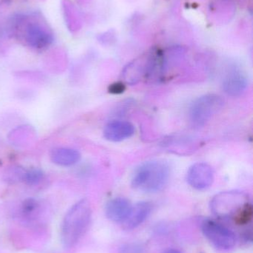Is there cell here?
Segmentation results:
<instances>
[{"label":"cell","mask_w":253,"mask_h":253,"mask_svg":"<svg viewBox=\"0 0 253 253\" xmlns=\"http://www.w3.org/2000/svg\"><path fill=\"white\" fill-rule=\"evenodd\" d=\"M92 208L87 199H82L71 207L64 217L60 237L66 248L74 247L89 229L92 220Z\"/></svg>","instance_id":"cell-1"},{"label":"cell","mask_w":253,"mask_h":253,"mask_svg":"<svg viewBox=\"0 0 253 253\" xmlns=\"http://www.w3.org/2000/svg\"><path fill=\"white\" fill-rule=\"evenodd\" d=\"M169 176L170 168L166 162L151 161L143 164L135 170L132 186L145 193H157L166 187Z\"/></svg>","instance_id":"cell-2"},{"label":"cell","mask_w":253,"mask_h":253,"mask_svg":"<svg viewBox=\"0 0 253 253\" xmlns=\"http://www.w3.org/2000/svg\"><path fill=\"white\" fill-rule=\"evenodd\" d=\"M249 205V196L247 193L239 190H230L215 195L211 199L210 209L218 218L235 220Z\"/></svg>","instance_id":"cell-3"},{"label":"cell","mask_w":253,"mask_h":253,"mask_svg":"<svg viewBox=\"0 0 253 253\" xmlns=\"http://www.w3.org/2000/svg\"><path fill=\"white\" fill-rule=\"evenodd\" d=\"M224 105V100L218 95L201 96L190 107V122L196 127H202L223 109Z\"/></svg>","instance_id":"cell-4"},{"label":"cell","mask_w":253,"mask_h":253,"mask_svg":"<svg viewBox=\"0 0 253 253\" xmlns=\"http://www.w3.org/2000/svg\"><path fill=\"white\" fill-rule=\"evenodd\" d=\"M202 230L208 241L218 249L227 251L236 246L237 238L234 232L213 220L203 221Z\"/></svg>","instance_id":"cell-5"},{"label":"cell","mask_w":253,"mask_h":253,"mask_svg":"<svg viewBox=\"0 0 253 253\" xmlns=\"http://www.w3.org/2000/svg\"><path fill=\"white\" fill-rule=\"evenodd\" d=\"M187 181L196 190H206L213 183V169L206 163L195 164L187 172Z\"/></svg>","instance_id":"cell-6"},{"label":"cell","mask_w":253,"mask_h":253,"mask_svg":"<svg viewBox=\"0 0 253 253\" xmlns=\"http://www.w3.org/2000/svg\"><path fill=\"white\" fill-rule=\"evenodd\" d=\"M248 85V77L242 71L236 68L228 71L223 79V89L229 96H240L246 90Z\"/></svg>","instance_id":"cell-7"},{"label":"cell","mask_w":253,"mask_h":253,"mask_svg":"<svg viewBox=\"0 0 253 253\" xmlns=\"http://www.w3.org/2000/svg\"><path fill=\"white\" fill-rule=\"evenodd\" d=\"M135 133V126L129 122L114 120L110 122L104 128L105 139L113 142L124 141Z\"/></svg>","instance_id":"cell-8"},{"label":"cell","mask_w":253,"mask_h":253,"mask_svg":"<svg viewBox=\"0 0 253 253\" xmlns=\"http://www.w3.org/2000/svg\"><path fill=\"white\" fill-rule=\"evenodd\" d=\"M132 205L125 198H114L105 205V215L114 222L123 223L130 213Z\"/></svg>","instance_id":"cell-9"},{"label":"cell","mask_w":253,"mask_h":253,"mask_svg":"<svg viewBox=\"0 0 253 253\" xmlns=\"http://www.w3.org/2000/svg\"><path fill=\"white\" fill-rule=\"evenodd\" d=\"M152 206L150 202H141L132 206L130 213L123 221V228L125 230H132L139 227L151 213Z\"/></svg>","instance_id":"cell-10"},{"label":"cell","mask_w":253,"mask_h":253,"mask_svg":"<svg viewBox=\"0 0 253 253\" xmlns=\"http://www.w3.org/2000/svg\"><path fill=\"white\" fill-rule=\"evenodd\" d=\"M149 65H150V59L148 60L135 61L132 63L128 65L127 67L123 70L122 74V79L126 84H137L142 80H147L148 75Z\"/></svg>","instance_id":"cell-11"},{"label":"cell","mask_w":253,"mask_h":253,"mask_svg":"<svg viewBox=\"0 0 253 253\" xmlns=\"http://www.w3.org/2000/svg\"><path fill=\"white\" fill-rule=\"evenodd\" d=\"M165 146L169 151H173L178 154H188L189 152L193 151L196 147V141L189 136L175 135L167 138L164 142Z\"/></svg>","instance_id":"cell-12"},{"label":"cell","mask_w":253,"mask_h":253,"mask_svg":"<svg viewBox=\"0 0 253 253\" xmlns=\"http://www.w3.org/2000/svg\"><path fill=\"white\" fill-rule=\"evenodd\" d=\"M52 162L60 166H71L80 161L81 156L76 150L68 148H57L51 155Z\"/></svg>","instance_id":"cell-13"},{"label":"cell","mask_w":253,"mask_h":253,"mask_svg":"<svg viewBox=\"0 0 253 253\" xmlns=\"http://www.w3.org/2000/svg\"><path fill=\"white\" fill-rule=\"evenodd\" d=\"M40 212V205L38 201L34 199H28L24 201L22 205V218L26 222L32 223L37 220Z\"/></svg>","instance_id":"cell-14"},{"label":"cell","mask_w":253,"mask_h":253,"mask_svg":"<svg viewBox=\"0 0 253 253\" xmlns=\"http://www.w3.org/2000/svg\"><path fill=\"white\" fill-rule=\"evenodd\" d=\"M44 174L39 169H31L24 172L22 181L29 186H35L40 184L43 180Z\"/></svg>","instance_id":"cell-15"},{"label":"cell","mask_w":253,"mask_h":253,"mask_svg":"<svg viewBox=\"0 0 253 253\" xmlns=\"http://www.w3.org/2000/svg\"><path fill=\"white\" fill-rule=\"evenodd\" d=\"M119 253H144V250L139 244L129 243L122 246Z\"/></svg>","instance_id":"cell-16"},{"label":"cell","mask_w":253,"mask_h":253,"mask_svg":"<svg viewBox=\"0 0 253 253\" xmlns=\"http://www.w3.org/2000/svg\"><path fill=\"white\" fill-rule=\"evenodd\" d=\"M125 89H126V85L124 83H116L109 86L108 91L113 94H120L124 92Z\"/></svg>","instance_id":"cell-17"},{"label":"cell","mask_w":253,"mask_h":253,"mask_svg":"<svg viewBox=\"0 0 253 253\" xmlns=\"http://www.w3.org/2000/svg\"><path fill=\"white\" fill-rule=\"evenodd\" d=\"M164 253H182L181 251H178L177 249H174V248H169V249L166 250Z\"/></svg>","instance_id":"cell-18"}]
</instances>
